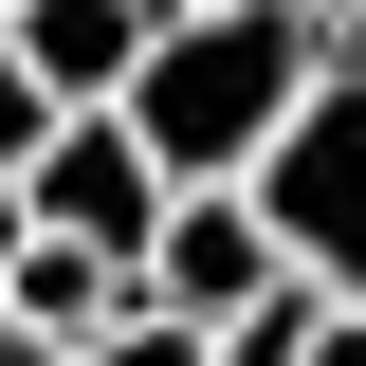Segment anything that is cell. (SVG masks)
Segmentation results:
<instances>
[{"label": "cell", "mask_w": 366, "mask_h": 366, "mask_svg": "<svg viewBox=\"0 0 366 366\" xmlns=\"http://www.w3.org/2000/svg\"><path fill=\"white\" fill-rule=\"evenodd\" d=\"M348 37H366V0H348Z\"/></svg>", "instance_id": "4fadbf2b"}, {"label": "cell", "mask_w": 366, "mask_h": 366, "mask_svg": "<svg viewBox=\"0 0 366 366\" xmlns=\"http://www.w3.org/2000/svg\"><path fill=\"white\" fill-rule=\"evenodd\" d=\"M257 293H293V238H274V202H257V183H183V202H165V238H147V312L238 330Z\"/></svg>", "instance_id": "3957f363"}, {"label": "cell", "mask_w": 366, "mask_h": 366, "mask_svg": "<svg viewBox=\"0 0 366 366\" xmlns=\"http://www.w3.org/2000/svg\"><path fill=\"white\" fill-rule=\"evenodd\" d=\"M257 202H274V238H293V274H312L330 312H366V55L293 110V129H274Z\"/></svg>", "instance_id": "7a4b0ae2"}, {"label": "cell", "mask_w": 366, "mask_h": 366, "mask_svg": "<svg viewBox=\"0 0 366 366\" xmlns=\"http://www.w3.org/2000/svg\"><path fill=\"white\" fill-rule=\"evenodd\" d=\"M0 37L37 55V92H55V110H129L147 37H165V0H0Z\"/></svg>", "instance_id": "5b68a950"}, {"label": "cell", "mask_w": 366, "mask_h": 366, "mask_svg": "<svg viewBox=\"0 0 366 366\" xmlns=\"http://www.w3.org/2000/svg\"><path fill=\"white\" fill-rule=\"evenodd\" d=\"M19 238H37V183H19V165H0V274H19Z\"/></svg>", "instance_id": "30bf717a"}, {"label": "cell", "mask_w": 366, "mask_h": 366, "mask_svg": "<svg viewBox=\"0 0 366 366\" xmlns=\"http://www.w3.org/2000/svg\"><path fill=\"white\" fill-rule=\"evenodd\" d=\"M312 366H366V312H330V330H312Z\"/></svg>", "instance_id": "7c38bea8"}, {"label": "cell", "mask_w": 366, "mask_h": 366, "mask_svg": "<svg viewBox=\"0 0 366 366\" xmlns=\"http://www.w3.org/2000/svg\"><path fill=\"white\" fill-rule=\"evenodd\" d=\"M19 183H37V220H55V238H92V257H129V274H147V238H165V202H183L165 147H147L129 110H55V147H37Z\"/></svg>", "instance_id": "277c9868"}, {"label": "cell", "mask_w": 366, "mask_h": 366, "mask_svg": "<svg viewBox=\"0 0 366 366\" xmlns=\"http://www.w3.org/2000/svg\"><path fill=\"white\" fill-rule=\"evenodd\" d=\"M129 293H147V274L129 257H92V238H19V274H0V312H19V330H55V348H92V330H110V312H129Z\"/></svg>", "instance_id": "8992f818"}, {"label": "cell", "mask_w": 366, "mask_h": 366, "mask_svg": "<svg viewBox=\"0 0 366 366\" xmlns=\"http://www.w3.org/2000/svg\"><path fill=\"white\" fill-rule=\"evenodd\" d=\"M37 147H55V92H37V55L0 37V165H37Z\"/></svg>", "instance_id": "9c48e42d"}, {"label": "cell", "mask_w": 366, "mask_h": 366, "mask_svg": "<svg viewBox=\"0 0 366 366\" xmlns=\"http://www.w3.org/2000/svg\"><path fill=\"white\" fill-rule=\"evenodd\" d=\"M348 74V0H165V37L129 74V129L165 147V183H257L274 129Z\"/></svg>", "instance_id": "6da1fadb"}, {"label": "cell", "mask_w": 366, "mask_h": 366, "mask_svg": "<svg viewBox=\"0 0 366 366\" xmlns=\"http://www.w3.org/2000/svg\"><path fill=\"white\" fill-rule=\"evenodd\" d=\"M312 330H330V293L293 274V293H257V312H238V330H220L202 366H312Z\"/></svg>", "instance_id": "52a82bcc"}, {"label": "cell", "mask_w": 366, "mask_h": 366, "mask_svg": "<svg viewBox=\"0 0 366 366\" xmlns=\"http://www.w3.org/2000/svg\"><path fill=\"white\" fill-rule=\"evenodd\" d=\"M0 366H92V348H55V330H19V312H0Z\"/></svg>", "instance_id": "8fae6325"}, {"label": "cell", "mask_w": 366, "mask_h": 366, "mask_svg": "<svg viewBox=\"0 0 366 366\" xmlns=\"http://www.w3.org/2000/svg\"><path fill=\"white\" fill-rule=\"evenodd\" d=\"M202 348H220V330H183V312H147V293H129L110 330H92V366H202Z\"/></svg>", "instance_id": "ba28073f"}]
</instances>
